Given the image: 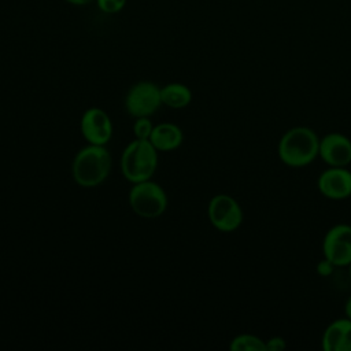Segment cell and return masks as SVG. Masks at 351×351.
Masks as SVG:
<instances>
[{
  "label": "cell",
  "mask_w": 351,
  "mask_h": 351,
  "mask_svg": "<svg viewBox=\"0 0 351 351\" xmlns=\"http://www.w3.org/2000/svg\"><path fill=\"white\" fill-rule=\"evenodd\" d=\"M160 100L162 104H166L171 108H184L192 100L191 89L184 84H167L160 88Z\"/></svg>",
  "instance_id": "obj_13"
},
{
  "label": "cell",
  "mask_w": 351,
  "mask_h": 351,
  "mask_svg": "<svg viewBox=\"0 0 351 351\" xmlns=\"http://www.w3.org/2000/svg\"><path fill=\"white\" fill-rule=\"evenodd\" d=\"M182 140V130L177 125L169 122L154 126L149 136V141L156 148V151H173L181 145Z\"/></svg>",
  "instance_id": "obj_12"
},
{
  "label": "cell",
  "mask_w": 351,
  "mask_h": 351,
  "mask_svg": "<svg viewBox=\"0 0 351 351\" xmlns=\"http://www.w3.org/2000/svg\"><path fill=\"white\" fill-rule=\"evenodd\" d=\"M322 252L324 258L335 266H348L351 263V225L332 226L324 237Z\"/></svg>",
  "instance_id": "obj_7"
},
{
  "label": "cell",
  "mask_w": 351,
  "mask_h": 351,
  "mask_svg": "<svg viewBox=\"0 0 351 351\" xmlns=\"http://www.w3.org/2000/svg\"><path fill=\"white\" fill-rule=\"evenodd\" d=\"M128 0H95L97 8L104 14H117L122 11Z\"/></svg>",
  "instance_id": "obj_16"
},
{
  "label": "cell",
  "mask_w": 351,
  "mask_h": 351,
  "mask_svg": "<svg viewBox=\"0 0 351 351\" xmlns=\"http://www.w3.org/2000/svg\"><path fill=\"white\" fill-rule=\"evenodd\" d=\"M348 276H350V280H351V263L348 265Z\"/></svg>",
  "instance_id": "obj_21"
},
{
  "label": "cell",
  "mask_w": 351,
  "mask_h": 351,
  "mask_svg": "<svg viewBox=\"0 0 351 351\" xmlns=\"http://www.w3.org/2000/svg\"><path fill=\"white\" fill-rule=\"evenodd\" d=\"M81 133L89 144L106 145L112 136L110 117L101 108H88L81 118Z\"/></svg>",
  "instance_id": "obj_8"
},
{
  "label": "cell",
  "mask_w": 351,
  "mask_h": 351,
  "mask_svg": "<svg viewBox=\"0 0 351 351\" xmlns=\"http://www.w3.org/2000/svg\"><path fill=\"white\" fill-rule=\"evenodd\" d=\"M74 181L84 186L92 188L101 184L111 170V155L104 145L89 144L78 151L73 160Z\"/></svg>",
  "instance_id": "obj_2"
},
{
  "label": "cell",
  "mask_w": 351,
  "mask_h": 351,
  "mask_svg": "<svg viewBox=\"0 0 351 351\" xmlns=\"http://www.w3.org/2000/svg\"><path fill=\"white\" fill-rule=\"evenodd\" d=\"M129 203L132 210L143 218H156L165 213L167 207V196L163 188L151 181L136 182L129 192Z\"/></svg>",
  "instance_id": "obj_4"
},
{
  "label": "cell",
  "mask_w": 351,
  "mask_h": 351,
  "mask_svg": "<svg viewBox=\"0 0 351 351\" xmlns=\"http://www.w3.org/2000/svg\"><path fill=\"white\" fill-rule=\"evenodd\" d=\"M321 159L333 167H346L351 163V140L341 133H328L319 138Z\"/></svg>",
  "instance_id": "obj_9"
},
{
  "label": "cell",
  "mask_w": 351,
  "mask_h": 351,
  "mask_svg": "<svg viewBox=\"0 0 351 351\" xmlns=\"http://www.w3.org/2000/svg\"><path fill=\"white\" fill-rule=\"evenodd\" d=\"M325 351H351V319L339 318L330 322L322 335Z\"/></svg>",
  "instance_id": "obj_11"
},
{
  "label": "cell",
  "mask_w": 351,
  "mask_h": 351,
  "mask_svg": "<svg viewBox=\"0 0 351 351\" xmlns=\"http://www.w3.org/2000/svg\"><path fill=\"white\" fill-rule=\"evenodd\" d=\"M208 219L211 225L219 232H233L243 222V210L240 204L229 195H215L207 208Z\"/></svg>",
  "instance_id": "obj_5"
},
{
  "label": "cell",
  "mask_w": 351,
  "mask_h": 351,
  "mask_svg": "<svg viewBox=\"0 0 351 351\" xmlns=\"http://www.w3.org/2000/svg\"><path fill=\"white\" fill-rule=\"evenodd\" d=\"M154 125L151 123V121L148 119V117H141V118H136V122L133 125V133L136 136V138L140 140H149V136L152 133Z\"/></svg>",
  "instance_id": "obj_15"
},
{
  "label": "cell",
  "mask_w": 351,
  "mask_h": 351,
  "mask_svg": "<svg viewBox=\"0 0 351 351\" xmlns=\"http://www.w3.org/2000/svg\"><path fill=\"white\" fill-rule=\"evenodd\" d=\"M344 313H346V317L351 319V296L347 299L346 302V306H344Z\"/></svg>",
  "instance_id": "obj_20"
},
{
  "label": "cell",
  "mask_w": 351,
  "mask_h": 351,
  "mask_svg": "<svg viewBox=\"0 0 351 351\" xmlns=\"http://www.w3.org/2000/svg\"><path fill=\"white\" fill-rule=\"evenodd\" d=\"M319 151L317 133L307 126H295L287 130L278 141V158L289 167L308 166Z\"/></svg>",
  "instance_id": "obj_1"
},
{
  "label": "cell",
  "mask_w": 351,
  "mask_h": 351,
  "mask_svg": "<svg viewBox=\"0 0 351 351\" xmlns=\"http://www.w3.org/2000/svg\"><path fill=\"white\" fill-rule=\"evenodd\" d=\"M318 191L328 199L343 200L351 196V171L346 167L329 166L317 181Z\"/></svg>",
  "instance_id": "obj_10"
},
{
  "label": "cell",
  "mask_w": 351,
  "mask_h": 351,
  "mask_svg": "<svg viewBox=\"0 0 351 351\" xmlns=\"http://www.w3.org/2000/svg\"><path fill=\"white\" fill-rule=\"evenodd\" d=\"M266 343V351H281L287 347V343L282 337L280 336H274V337H270Z\"/></svg>",
  "instance_id": "obj_17"
},
{
  "label": "cell",
  "mask_w": 351,
  "mask_h": 351,
  "mask_svg": "<svg viewBox=\"0 0 351 351\" xmlns=\"http://www.w3.org/2000/svg\"><path fill=\"white\" fill-rule=\"evenodd\" d=\"M158 166L156 148L149 140L136 138L126 145L121 156V170L123 177L136 184L149 180Z\"/></svg>",
  "instance_id": "obj_3"
},
{
  "label": "cell",
  "mask_w": 351,
  "mask_h": 351,
  "mask_svg": "<svg viewBox=\"0 0 351 351\" xmlns=\"http://www.w3.org/2000/svg\"><path fill=\"white\" fill-rule=\"evenodd\" d=\"M64 1L71 5H88V4L93 3L95 0H64Z\"/></svg>",
  "instance_id": "obj_19"
},
{
  "label": "cell",
  "mask_w": 351,
  "mask_h": 351,
  "mask_svg": "<svg viewBox=\"0 0 351 351\" xmlns=\"http://www.w3.org/2000/svg\"><path fill=\"white\" fill-rule=\"evenodd\" d=\"M229 348L232 351H266V343L255 335L243 333L230 341Z\"/></svg>",
  "instance_id": "obj_14"
},
{
  "label": "cell",
  "mask_w": 351,
  "mask_h": 351,
  "mask_svg": "<svg viewBox=\"0 0 351 351\" xmlns=\"http://www.w3.org/2000/svg\"><path fill=\"white\" fill-rule=\"evenodd\" d=\"M160 104V88L149 81H141L133 85L125 99L126 111L134 118L151 117Z\"/></svg>",
  "instance_id": "obj_6"
},
{
  "label": "cell",
  "mask_w": 351,
  "mask_h": 351,
  "mask_svg": "<svg viewBox=\"0 0 351 351\" xmlns=\"http://www.w3.org/2000/svg\"><path fill=\"white\" fill-rule=\"evenodd\" d=\"M333 267H336V266H335L332 262H329L326 258H324V259L317 265V271H318L319 276L326 277V276H329V274L332 273Z\"/></svg>",
  "instance_id": "obj_18"
}]
</instances>
